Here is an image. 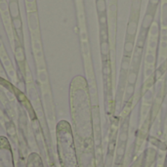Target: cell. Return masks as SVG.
<instances>
[{
	"label": "cell",
	"mask_w": 167,
	"mask_h": 167,
	"mask_svg": "<svg viewBox=\"0 0 167 167\" xmlns=\"http://www.w3.org/2000/svg\"><path fill=\"white\" fill-rule=\"evenodd\" d=\"M140 1H141V0H140Z\"/></svg>",
	"instance_id": "cell-8"
},
{
	"label": "cell",
	"mask_w": 167,
	"mask_h": 167,
	"mask_svg": "<svg viewBox=\"0 0 167 167\" xmlns=\"http://www.w3.org/2000/svg\"><path fill=\"white\" fill-rule=\"evenodd\" d=\"M29 25L32 32H35L38 30V21L35 12L29 13Z\"/></svg>",
	"instance_id": "cell-1"
},
{
	"label": "cell",
	"mask_w": 167,
	"mask_h": 167,
	"mask_svg": "<svg viewBox=\"0 0 167 167\" xmlns=\"http://www.w3.org/2000/svg\"><path fill=\"white\" fill-rule=\"evenodd\" d=\"M0 49L3 50V47H2V42H1V40H0Z\"/></svg>",
	"instance_id": "cell-7"
},
{
	"label": "cell",
	"mask_w": 167,
	"mask_h": 167,
	"mask_svg": "<svg viewBox=\"0 0 167 167\" xmlns=\"http://www.w3.org/2000/svg\"><path fill=\"white\" fill-rule=\"evenodd\" d=\"M14 25H15V29L18 30L21 29V27H22V22H21V19L19 18H16V19H14Z\"/></svg>",
	"instance_id": "cell-4"
},
{
	"label": "cell",
	"mask_w": 167,
	"mask_h": 167,
	"mask_svg": "<svg viewBox=\"0 0 167 167\" xmlns=\"http://www.w3.org/2000/svg\"><path fill=\"white\" fill-rule=\"evenodd\" d=\"M0 11L1 13L7 12V3L5 2V0H0Z\"/></svg>",
	"instance_id": "cell-5"
},
{
	"label": "cell",
	"mask_w": 167,
	"mask_h": 167,
	"mask_svg": "<svg viewBox=\"0 0 167 167\" xmlns=\"http://www.w3.org/2000/svg\"><path fill=\"white\" fill-rule=\"evenodd\" d=\"M97 10L99 16L106 14V0H97Z\"/></svg>",
	"instance_id": "cell-3"
},
{
	"label": "cell",
	"mask_w": 167,
	"mask_h": 167,
	"mask_svg": "<svg viewBox=\"0 0 167 167\" xmlns=\"http://www.w3.org/2000/svg\"><path fill=\"white\" fill-rule=\"evenodd\" d=\"M27 3H34V0H27Z\"/></svg>",
	"instance_id": "cell-6"
},
{
	"label": "cell",
	"mask_w": 167,
	"mask_h": 167,
	"mask_svg": "<svg viewBox=\"0 0 167 167\" xmlns=\"http://www.w3.org/2000/svg\"><path fill=\"white\" fill-rule=\"evenodd\" d=\"M10 14L14 19L18 18L19 17V8H18V3L17 1H11L10 2V6H9Z\"/></svg>",
	"instance_id": "cell-2"
}]
</instances>
